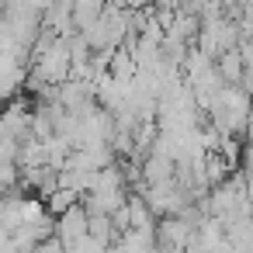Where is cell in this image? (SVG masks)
Listing matches in <instances>:
<instances>
[{
	"label": "cell",
	"mask_w": 253,
	"mask_h": 253,
	"mask_svg": "<svg viewBox=\"0 0 253 253\" xmlns=\"http://www.w3.org/2000/svg\"><path fill=\"white\" fill-rule=\"evenodd\" d=\"M42 201H45V211H49V215H59V211H66V208L80 205V194H77V191H70V187H59V184H56V191H52V194H45Z\"/></svg>",
	"instance_id": "obj_5"
},
{
	"label": "cell",
	"mask_w": 253,
	"mask_h": 253,
	"mask_svg": "<svg viewBox=\"0 0 253 253\" xmlns=\"http://www.w3.org/2000/svg\"><path fill=\"white\" fill-rule=\"evenodd\" d=\"M80 232H87V208H84V205H73V208L52 215V236H56L59 243H70V239H77Z\"/></svg>",
	"instance_id": "obj_2"
},
{
	"label": "cell",
	"mask_w": 253,
	"mask_h": 253,
	"mask_svg": "<svg viewBox=\"0 0 253 253\" xmlns=\"http://www.w3.org/2000/svg\"><path fill=\"white\" fill-rule=\"evenodd\" d=\"M87 236H94L101 246H108V243H115V239H118V232H115L111 218H108V215H101V211H87Z\"/></svg>",
	"instance_id": "obj_4"
},
{
	"label": "cell",
	"mask_w": 253,
	"mask_h": 253,
	"mask_svg": "<svg viewBox=\"0 0 253 253\" xmlns=\"http://www.w3.org/2000/svg\"><path fill=\"white\" fill-rule=\"evenodd\" d=\"M125 215H128V229L156 225V218H153L149 205H146V201H142V194H135V191H128V198H125Z\"/></svg>",
	"instance_id": "obj_3"
},
{
	"label": "cell",
	"mask_w": 253,
	"mask_h": 253,
	"mask_svg": "<svg viewBox=\"0 0 253 253\" xmlns=\"http://www.w3.org/2000/svg\"><path fill=\"white\" fill-rule=\"evenodd\" d=\"M156 0H122V7L125 11H142V7H153Z\"/></svg>",
	"instance_id": "obj_6"
},
{
	"label": "cell",
	"mask_w": 253,
	"mask_h": 253,
	"mask_svg": "<svg viewBox=\"0 0 253 253\" xmlns=\"http://www.w3.org/2000/svg\"><path fill=\"white\" fill-rule=\"evenodd\" d=\"M28 118H32V104L25 97H11L0 104V139H14L21 142L28 135Z\"/></svg>",
	"instance_id": "obj_1"
}]
</instances>
